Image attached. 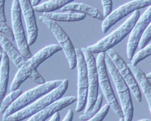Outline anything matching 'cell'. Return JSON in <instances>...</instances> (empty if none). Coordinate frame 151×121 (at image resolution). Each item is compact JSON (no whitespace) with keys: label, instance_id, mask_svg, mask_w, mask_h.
<instances>
[{"label":"cell","instance_id":"cell-1","mask_svg":"<svg viewBox=\"0 0 151 121\" xmlns=\"http://www.w3.org/2000/svg\"><path fill=\"white\" fill-rule=\"evenodd\" d=\"M68 87V80H63L60 85L58 86V88L39 98L35 102L31 104L21 110L16 112L9 117L3 119V121H22L24 119L28 118L33 114L47 107L55 101L62 98L63 96L65 93Z\"/></svg>","mask_w":151,"mask_h":121},{"label":"cell","instance_id":"cell-2","mask_svg":"<svg viewBox=\"0 0 151 121\" xmlns=\"http://www.w3.org/2000/svg\"><path fill=\"white\" fill-rule=\"evenodd\" d=\"M62 50L61 47L57 44L48 45L39 51L34 56L28 59L27 61L22 66L15 75V78L10 86V91H13L18 89V88L29 78L34 71L37 70L41 64L52 57L54 54Z\"/></svg>","mask_w":151,"mask_h":121},{"label":"cell","instance_id":"cell-3","mask_svg":"<svg viewBox=\"0 0 151 121\" xmlns=\"http://www.w3.org/2000/svg\"><path fill=\"white\" fill-rule=\"evenodd\" d=\"M139 15H140L139 10H135L131 16L126 20V21L117 29L113 31L112 33L104 37L97 43L88 46L86 48L92 53H105L108 50L116 46L131 32L135 23L139 19Z\"/></svg>","mask_w":151,"mask_h":121},{"label":"cell","instance_id":"cell-4","mask_svg":"<svg viewBox=\"0 0 151 121\" xmlns=\"http://www.w3.org/2000/svg\"><path fill=\"white\" fill-rule=\"evenodd\" d=\"M105 62L117 90L118 95L122 104L121 108L124 114V121H132L134 114V107L129 88L119 71L116 68L111 59L106 53L105 54Z\"/></svg>","mask_w":151,"mask_h":121},{"label":"cell","instance_id":"cell-5","mask_svg":"<svg viewBox=\"0 0 151 121\" xmlns=\"http://www.w3.org/2000/svg\"><path fill=\"white\" fill-rule=\"evenodd\" d=\"M63 80H56L47 82L42 85H39L37 87L25 92L23 94H21L20 96L15 100L10 106L6 109L3 114V119L9 117L11 114H14L16 112L21 110L23 108L32 104L33 102L37 101L39 98L43 96L46 95L50 91L54 90L61 85Z\"/></svg>","mask_w":151,"mask_h":121},{"label":"cell","instance_id":"cell-6","mask_svg":"<svg viewBox=\"0 0 151 121\" xmlns=\"http://www.w3.org/2000/svg\"><path fill=\"white\" fill-rule=\"evenodd\" d=\"M97 60H96V65H97V75H98V81L103 96L106 99L108 104H109L110 108L113 109L116 114V115L119 117H124V114L122 110L120 105L117 101L113 88L111 85L109 77L108 75L106 64L105 62V53H98Z\"/></svg>","mask_w":151,"mask_h":121},{"label":"cell","instance_id":"cell-7","mask_svg":"<svg viewBox=\"0 0 151 121\" xmlns=\"http://www.w3.org/2000/svg\"><path fill=\"white\" fill-rule=\"evenodd\" d=\"M39 19L54 34L59 43V45L64 51V53L67 58L69 68L71 70H74L76 67V54L74 47L65 31L56 21L49 19L46 17L41 15L39 17Z\"/></svg>","mask_w":151,"mask_h":121},{"label":"cell","instance_id":"cell-8","mask_svg":"<svg viewBox=\"0 0 151 121\" xmlns=\"http://www.w3.org/2000/svg\"><path fill=\"white\" fill-rule=\"evenodd\" d=\"M81 51L84 56L86 68H87L88 95L84 112V114H86L93 107L94 103L97 100V96L99 94V81L96 60L93 53H91L86 48H82Z\"/></svg>","mask_w":151,"mask_h":121},{"label":"cell","instance_id":"cell-9","mask_svg":"<svg viewBox=\"0 0 151 121\" xmlns=\"http://www.w3.org/2000/svg\"><path fill=\"white\" fill-rule=\"evenodd\" d=\"M21 10L18 0H13L12 8H11V19H12V32L14 38L16 42L19 51L26 58L30 59L32 57V53L28 45L25 31L23 29L21 18Z\"/></svg>","mask_w":151,"mask_h":121},{"label":"cell","instance_id":"cell-10","mask_svg":"<svg viewBox=\"0 0 151 121\" xmlns=\"http://www.w3.org/2000/svg\"><path fill=\"white\" fill-rule=\"evenodd\" d=\"M76 67L78 69V94L76 112H80L85 109L88 95V76L86 61L82 52L79 48H76Z\"/></svg>","mask_w":151,"mask_h":121},{"label":"cell","instance_id":"cell-11","mask_svg":"<svg viewBox=\"0 0 151 121\" xmlns=\"http://www.w3.org/2000/svg\"><path fill=\"white\" fill-rule=\"evenodd\" d=\"M150 4L151 0H132L123 4L105 17L102 23V31L106 33L113 26L129 14L137 10L149 7Z\"/></svg>","mask_w":151,"mask_h":121},{"label":"cell","instance_id":"cell-12","mask_svg":"<svg viewBox=\"0 0 151 121\" xmlns=\"http://www.w3.org/2000/svg\"><path fill=\"white\" fill-rule=\"evenodd\" d=\"M105 53L111 59L116 68L119 71V72L122 75L124 80L125 81V83L128 85L129 90L134 94L137 101L138 102H141L142 94L140 90H139V85H138L136 80H135L133 74L132 73L131 70H129V68L128 67L127 64H126L125 61H124V59L114 50H113L112 48L108 50Z\"/></svg>","mask_w":151,"mask_h":121},{"label":"cell","instance_id":"cell-13","mask_svg":"<svg viewBox=\"0 0 151 121\" xmlns=\"http://www.w3.org/2000/svg\"><path fill=\"white\" fill-rule=\"evenodd\" d=\"M151 10L150 6L147 7V9L144 12L142 15L139 18L134 26L130 32V37L129 38L128 43H127V59L131 61L137 48L138 47L139 39H140L143 31L145 30L147 26L150 23L151 19Z\"/></svg>","mask_w":151,"mask_h":121},{"label":"cell","instance_id":"cell-14","mask_svg":"<svg viewBox=\"0 0 151 121\" xmlns=\"http://www.w3.org/2000/svg\"><path fill=\"white\" fill-rule=\"evenodd\" d=\"M21 13L23 14L27 30L28 45H32L35 43L38 37V27L36 20L34 7L30 0H18Z\"/></svg>","mask_w":151,"mask_h":121},{"label":"cell","instance_id":"cell-15","mask_svg":"<svg viewBox=\"0 0 151 121\" xmlns=\"http://www.w3.org/2000/svg\"><path fill=\"white\" fill-rule=\"evenodd\" d=\"M76 99H77L76 96H67L58 100L47 107L33 114L27 121H45L49 117L52 116L55 112H58L66 107L74 103Z\"/></svg>","mask_w":151,"mask_h":121},{"label":"cell","instance_id":"cell-16","mask_svg":"<svg viewBox=\"0 0 151 121\" xmlns=\"http://www.w3.org/2000/svg\"><path fill=\"white\" fill-rule=\"evenodd\" d=\"M0 44L1 45L3 51L5 52L8 58L12 61L17 68L20 69L22 66L28 60L20 51L17 49L12 42L8 40L6 36L0 33Z\"/></svg>","mask_w":151,"mask_h":121},{"label":"cell","instance_id":"cell-17","mask_svg":"<svg viewBox=\"0 0 151 121\" xmlns=\"http://www.w3.org/2000/svg\"><path fill=\"white\" fill-rule=\"evenodd\" d=\"M128 67L133 74L134 79L139 87L140 86L141 90L145 96V99L148 104L149 109L151 111V86L149 80L146 78V75L139 67L134 66L132 64H128Z\"/></svg>","mask_w":151,"mask_h":121},{"label":"cell","instance_id":"cell-18","mask_svg":"<svg viewBox=\"0 0 151 121\" xmlns=\"http://www.w3.org/2000/svg\"><path fill=\"white\" fill-rule=\"evenodd\" d=\"M60 10L62 12L71 11V12H79V13L84 14L85 15H87L92 18L100 20H103L105 19V16L100 10H97L95 7H92V6L84 4V3L71 2L67 5L64 6L63 8L60 9Z\"/></svg>","mask_w":151,"mask_h":121},{"label":"cell","instance_id":"cell-19","mask_svg":"<svg viewBox=\"0 0 151 121\" xmlns=\"http://www.w3.org/2000/svg\"><path fill=\"white\" fill-rule=\"evenodd\" d=\"M9 61L5 52H1V59L0 61V105L6 96L9 82Z\"/></svg>","mask_w":151,"mask_h":121},{"label":"cell","instance_id":"cell-20","mask_svg":"<svg viewBox=\"0 0 151 121\" xmlns=\"http://www.w3.org/2000/svg\"><path fill=\"white\" fill-rule=\"evenodd\" d=\"M42 16L46 17L49 19L54 21H66L74 22L80 21L84 20L86 17L84 14L79 12H71V11H65L64 12H42Z\"/></svg>","mask_w":151,"mask_h":121},{"label":"cell","instance_id":"cell-21","mask_svg":"<svg viewBox=\"0 0 151 121\" xmlns=\"http://www.w3.org/2000/svg\"><path fill=\"white\" fill-rule=\"evenodd\" d=\"M73 1L74 0H50L34 7V10L39 12H54L60 10L64 6L73 2Z\"/></svg>","mask_w":151,"mask_h":121},{"label":"cell","instance_id":"cell-22","mask_svg":"<svg viewBox=\"0 0 151 121\" xmlns=\"http://www.w3.org/2000/svg\"><path fill=\"white\" fill-rule=\"evenodd\" d=\"M22 93H23L22 90L17 89L15 91H11V93H9L8 95L4 96L2 101H1V105H0V112L4 114L6 109L21 95Z\"/></svg>","mask_w":151,"mask_h":121},{"label":"cell","instance_id":"cell-23","mask_svg":"<svg viewBox=\"0 0 151 121\" xmlns=\"http://www.w3.org/2000/svg\"><path fill=\"white\" fill-rule=\"evenodd\" d=\"M103 95H102V94H98L97 100H96L95 103H94L93 107L91 109V110L89 111V112L79 116L80 120L82 121H86L89 120V119H91L92 117H93L94 115H96L97 113L100 111V109H101V105H102V103H103Z\"/></svg>","mask_w":151,"mask_h":121},{"label":"cell","instance_id":"cell-24","mask_svg":"<svg viewBox=\"0 0 151 121\" xmlns=\"http://www.w3.org/2000/svg\"><path fill=\"white\" fill-rule=\"evenodd\" d=\"M151 53V45L150 44H147L144 48L141 49L140 51L134 54L133 57L132 59V65L137 66L139 64L140 61H142L143 59H146V58L149 57L150 56Z\"/></svg>","mask_w":151,"mask_h":121},{"label":"cell","instance_id":"cell-25","mask_svg":"<svg viewBox=\"0 0 151 121\" xmlns=\"http://www.w3.org/2000/svg\"><path fill=\"white\" fill-rule=\"evenodd\" d=\"M150 40H151V26L150 23V24L147 26L145 30L143 31L140 39H139V44H138V47H139V49H142V48H144L147 44H149Z\"/></svg>","mask_w":151,"mask_h":121},{"label":"cell","instance_id":"cell-26","mask_svg":"<svg viewBox=\"0 0 151 121\" xmlns=\"http://www.w3.org/2000/svg\"><path fill=\"white\" fill-rule=\"evenodd\" d=\"M109 109L110 106L109 104H107L104 105L103 107H101V109L97 113L96 115H94L93 117H92V118L86 121H103L105 119V117H106Z\"/></svg>","mask_w":151,"mask_h":121},{"label":"cell","instance_id":"cell-27","mask_svg":"<svg viewBox=\"0 0 151 121\" xmlns=\"http://www.w3.org/2000/svg\"><path fill=\"white\" fill-rule=\"evenodd\" d=\"M0 33H1L4 36H6L10 40H15L12 30L6 23H3V22L0 21Z\"/></svg>","mask_w":151,"mask_h":121},{"label":"cell","instance_id":"cell-28","mask_svg":"<svg viewBox=\"0 0 151 121\" xmlns=\"http://www.w3.org/2000/svg\"><path fill=\"white\" fill-rule=\"evenodd\" d=\"M103 7V15L105 18L108 16L112 11L113 2L112 0H101Z\"/></svg>","mask_w":151,"mask_h":121},{"label":"cell","instance_id":"cell-29","mask_svg":"<svg viewBox=\"0 0 151 121\" xmlns=\"http://www.w3.org/2000/svg\"><path fill=\"white\" fill-rule=\"evenodd\" d=\"M28 78H30L31 80L35 82V83H37V84L39 85H42L44 84V83H46V82H45V80L44 79L43 77L39 74V72H38L37 70L34 71V72L31 74V75H30Z\"/></svg>","mask_w":151,"mask_h":121},{"label":"cell","instance_id":"cell-30","mask_svg":"<svg viewBox=\"0 0 151 121\" xmlns=\"http://www.w3.org/2000/svg\"><path fill=\"white\" fill-rule=\"evenodd\" d=\"M4 4H5V0H0V21L3 23L7 22L5 12H4Z\"/></svg>","mask_w":151,"mask_h":121},{"label":"cell","instance_id":"cell-31","mask_svg":"<svg viewBox=\"0 0 151 121\" xmlns=\"http://www.w3.org/2000/svg\"><path fill=\"white\" fill-rule=\"evenodd\" d=\"M73 117V112L72 109H69L68 111V113L66 114L65 118L63 120V121H72Z\"/></svg>","mask_w":151,"mask_h":121},{"label":"cell","instance_id":"cell-32","mask_svg":"<svg viewBox=\"0 0 151 121\" xmlns=\"http://www.w3.org/2000/svg\"><path fill=\"white\" fill-rule=\"evenodd\" d=\"M49 121H60V114L58 113V112L55 113Z\"/></svg>","mask_w":151,"mask_h":121},{"label":"cell","instance_id":"cell-33","mask_svg":"<svg viewBox=\"0 0 151 121\" xmlns=\"http://www.w3.org/2000/svg\"><path fill=\"white\" fill-rule=\"evenodd\" d=\"M41 1L42 0H32V1H31V5H32L33 7H37V6L39 5Z\"/></svg>","mask_w":151,"mask_h":121},{"label":"cell","instance_id":"cell-34","mask_svg":"<svg viewBox=\"0 0 151 121\" xmlns=\"http://www.w3.org/2000/svg\"><path fill=\"white\" fill-rule=\"evenodd\" d=\"M150 77H151V72H149V73L146 75V78L149 80V79H150Z\"/></svg>","mask_w":151,"mask_h":121},{"label":"cell","instance_id":"cell-35","mask_svg":"<svg viewBox=\"0 0 151 121\" xmlns=\"http://www.w3.org/2000/svg\"><path fill=\"white\" fill-rule=\"evenodd\" d=\"M137 121H151L150 119H142V120H139Z\"/></svg>","mask_w":151,"mask_h":121},{"label":"cell","instance_id":"cell-36","mask_svg":"<svg viewBox=\"0 0 151 121\" xmlns=\"http://www.w3.org/2000/svg\"><path fill=\"white\" fill-rule=\"evenodd\" d=\"M119 121H124V117H121L120 120H119Z\"/></svg>","mask_w":151,"mask_h":121},{"label":"cell","instance_id":"cell-37","mask_svg":"<svg viewBox=\"0 0 151 121\" xmlns=\"http://www.w3.org/2000/svg\"><path fill=\"white\" fill-rule=\"evenodd\" d=\"M3 51V50H2V48H1V47L0 46V53H1V52Z\"/></svg>","mask_w":151,"mask_h":121},{"label":"cell","instance_id":"cell-38","mask_svg":"<svg viewBox=\"0 0 151 121\" xmlns=\"http://www.w3.org/2000/svg\"><path fill=\"white\" fill-rule=\"evenodd\" d=\"M1 53H0V61H1Z\"/></svg>","mask_w":151,"mask_h":121}]
</instances>
